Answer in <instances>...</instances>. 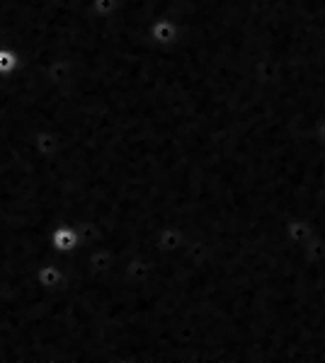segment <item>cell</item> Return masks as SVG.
<instances>
[]
</instances>
